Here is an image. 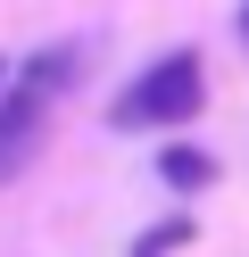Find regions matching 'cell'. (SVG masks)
<instances>
[{
  "instance_id": "obj_6",
  "label": "cell",
  "mask_w": 249,
  "mask_h": 257,
  "mask_svg": "<svg viewBox=\"0 0 249 257\" xmlns=\"http://www.w3.org/2000/svg\"><path fill=\"white\" fill-rule=\"evenodd\" d=\"M0 100H9V58H0Z\"/></svg>"
},
{
  "instance_id": "obj_4",
  "label": "cell",
  "mask_w": 249,
  "mask_h": 257,
  "mask_svg": "<svg viewBox=\"0 0 249 257\" xmlns=\"http://www.w3.org/2000/svg\"><path fill=\"white\" fill-rule=\"evenodd\" d=\"M183 240H191V224H158V232H141V240H133V257H166V249H183Z\"/></svg>"
},
{
  "instance_id": "obj_3",
  "label": "cell",
  "mask_w": 249,
  "mask_h": 257,
  "mask_svg": "<svg viewBox=\"0 0 249 257\" xmlns=\"http://www.w3.org/2000/svg\"><path fill=\"white\" fill-rule=\"evenodd\" d=\"M158 174H166L175 191H208V183H216V158H208V150H158Z\"/></svg>"
},
{
  "instance_id": "obj_1",
  "label": "cell",
  "mask_w": 249,
  "mask_h": 257,
  "mask_svg": "<svg viewBox=\"0 0 249 257\" xmlns=\"http://www.w3.org/2000/svg\"><path fill=\"white\" fill-rule=\"evenodd\" d=\"M75 42H58V50L25 58V75H9V100H0V183H17V174L33 166V150H42L50 133V108L66 100V83H75Z\"/></svg>"
},
{
  "instance_id": "obj_2",
  "label": "cell",
  "mask_w": 249,
  "mask_h": 257,
  "mask_svg": "<svg viewBox=\"0 0 249 257\" xmlns=\"http://www.w3.org/2000/svg\"><path fill=\"white\" fill-rule=\"evenodd\" d=\"M199 108H208V75H199L191 50H166L158 67H141L125 91H116L108 124L116 133H166V124H191Z\"/></svg>"
},
{
  "instance_id": "obj_5",
  "label": "cell",
  "mask_w": 249,
  "mask_h": 257,
  "mask_svg": "<svg viewBox=\"0 0 249 257\" xmlns=\"http://www.w3.org/2000/svg\"><path fill=\"white\" fill-rule=\"evenodd\" d=\"M241 50H249V0H241Z\"/></svg>"
}]
</instances>
